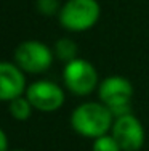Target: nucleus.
<instances>
[{
    "label": "nucleus",
    "instance_id": "nucleus-1",
    "mask_svg": "<svg viewBox=\"0 0 149 151\" xmlns=\"http://www.w3.org/2000/svg\"><path fill=\"white\" fill-rule=\"evenodd\" d=\"M114 119V114L101 101H87L72 111L71 125L79 135L95 140L111 132Z\"/></svg>",
    "mask_w": 149,
    "mask_h": 151
},
{
    "label": "nucleus",
    "instance_id": "nucleus-2",
    "mask_svg": "<svg viewBox=\"0 0 149 151\" xmlns=\"http://www.w3.org/2000/svg\"><path fill=\"white\" fill-rule=\"evenodd\" d=\"M101 6L98 0H67L59 10V24L66 31L83 32L98 23Z\"/></svg>",
    "mask_w": 149,
    "mask_h": 151
},
{
    "label": "nucleus",
    "instance_id": "nucleus-3",
    "mask_svg": "<svg viewBox=\"0 0 149 151\" xmlns=\"http://www.w3.org/2000/svg\"><path fill=\"white\" fill-rule=\"evenodd\" d=\"M133 93L135 90L132 82L122 76H109L98 87L99 101L109 108L114 117L132 113Z\"/></svg>",
    "mask_w": 149,
    "mask_h": 151
},
{
    "label": "nucleus",
    "instance_id": "nucleus-4",
    "mask_svg": "<svg viewBox=\"0 0 149 151\" xmlns=\"http://www.w3.org/2000/svg\"><path fill=\"white\" fill-rule=\"evenodd\" d=\"M55 52L38 40H24L15 48V63L23 73L42 74L50 69Z\"/></svg>",
    "mask_w": 149,
    "mask_h": 151
},
{
    "label": "nucleus",
    "instance_id": "nucleus-5",
    "mask_svg": "<svg viewBox=\"0 0 149 151\" xmlns=\"http://www.w3.org/2000/svg\"><path fill=\"white\" fill-rule=\"evenodd\" d=\"M66 88L74 95L85 96L96 90L98 87V71L88 60L76 58L64 64L63 69Z\"/></svg>",
    "mask_w": 149,
    "mask_h": 151
},
{
    "label": "nucleus",
    "instance_id": "nucleus-6",
    "mask_svg": "<svg viewBox=\"0 0 149 151\" xmlns=\"http://www.w3.org/2000/svg\"><path fill=\"white\" fill-rule=\"evenodd\" d=\"M26 98L34 109L42 113H53L64 105V90L51 81H35L26 88Z\"/></svg>",
    "mask_w": 149,
    "mask_h": 151
},
{
    "label": "nucleus",
    "instance_id": "nucleus-7",
    "mask_svg": "<svg viewBox=\"0 0 149 151\" xmlns=\"http://www.w3.org/2000/svg\"><path fill=\"white\" fill-rule=\"evenodd\" d=\"M111 135L120 145L122 151H140L144 145V127L133 113L115 117Z\"/></svg>",
    "mask_w": 149,
    "mask_h": 151
},
{
    "label": "nucleus",
    "instance_id": "nucleus-8",
    "mask_svg": "<svg viewBox=\"0 0 149 151\" xmlns=\"http://www.w3.org/2000/svg\"><path fill=\"white\" fill-rule=\"evenodd\" d=\"M26 88V76L15 61H0V101H11Z\"/></svg>",
    "mask_w": 149,
    "mask_h": 151
},
{
    "label": "nucleus",
    "instance_id": "nucleus-9",
    "mask_svg": "<svg viewBox=\"0 0 149 151\" xmlns=\"http://www.w3.org/2000/svg\"><path fill=\"white\" fill-rule=\"evenodd\" d=\"M77 50H79V47H77V44L72 39L63 37V39H59V40H56L53 52H55V56L58 60L64 61V63H69V61L77 58Z\"/></svg>",
    "mask_w": 149,
    "mask_h": 151
},
{
    "label": "nucleus",
    "instance_id": "nucleus-10",
    "mask_svg": "<svg viewBox=\"0 0 149 151\" xmlns=\"http://www.w3.org/2000/svg\"><path fill=\"white\" fill-rule=\"evenodd\" d=\"M10 114H11L13 119L16 121H27L31 116H32V105L29 103V100L26 98V95H21L18 98L11 100L10 101Z\"/></svg>",
    "mask_w": 149,
    "mask_h": 151
},
{
    "label": "nucleus",
    "instance_id": "nucleus-11",
    "mask_svg": "<svg viewBox=\"0 0 149 151\" xmlns=\"http://www.w3.org/2000/svg\"><path fill=\"white\" fill-rule=\"evenodd\" d=\"M91 151H122V148H120V145L115 142L114 137L111 134H108V135L95 138Z\"/></svg>",
    "mask_w": 149,
    "mask_h": 151
},
{
    "label": "nucleus",
    "instance_id": "nucleus-12",
    "mask_svg": "<svg viewBox=\"0 0 149 151\" xmlns=\"http://www.w3.org/2000/svg\"><path fill=\"white\" fill-rule=\"evenodd\" d=\"M63 5H59V0H37L35 8L43 16H55L59 15V10Z\"/></svg>",
    "mask_w": 149,
    "mask_h": 151
},
{
    "label": "nucleus",
    "instance_id": "nucleus-13",
    "mask_svg": "<svg viewBox=\"0 0 149 151\" xmlns=\"http://www.w3.org/2000/svg\"><path fill=\"white\" fill-rule=\"evenodd\" d=\"M0 151H8V137L2 127H0Z\"/></svg>",
    "mask_w": 149,
    "mask_h": 151
},
{
    "label": "nucleus",
    "instance_id": "nucleus-14",
    "mask_svg": "<svg viewBox=\"0 0 149 151\" xmlns=\"http://www.w3.org/2000/svg\"><path fill=\"white\" fill-rule=\"evenodd\" d=\"M13 151H24V150H13Z\"/></svg>",
    "mask_w": 149,
    "mask_h": 151
}]
</instances>
